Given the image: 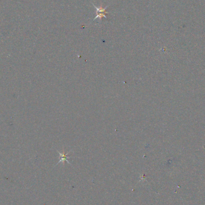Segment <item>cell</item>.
<instances>
[{"label": "cell", "mask_w": 205, "mask_h": 205, "mask_svg": "<svg viewBox=\"0 0 205 205\" xmlns=\"http://www.w3.org/2000/svg\"><path fill=\"white\" fill-rule=\"evenodd\" d=\"M92 5L94 6V7L96 8V9L97 10V11H96L97 16H96V17L93 19V20H95L98 19L101 21L103 18H106V19H108V18H107V16H106V15L107 13H109L108 12L106 11V9L108 8V6H106L105 8H103L101 6L98 7L96 6H95L94 4H92Z\"/></svg>", "instance_id": "1"}, {"label": "cell", "mask_w": 205, "mask_h": 205, "mask_svg": "<svg viewBox=\"0 0 205 205\" xmlns=\"http://www.w3.org/2000/svg\"><path fill=\"white\" fill-rule=\"evenodd\" d=\"M59 155H60V156H61V159H60L59 163L61 162V161H62L66 160V161H67L68 162V163H70L69 161L67 160V154H63V155H62V154H61V153H59Z\"/></svg>", "instance_id": "2"}]
</instances>
